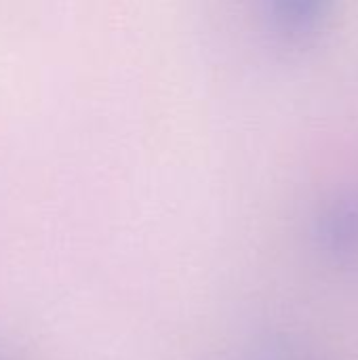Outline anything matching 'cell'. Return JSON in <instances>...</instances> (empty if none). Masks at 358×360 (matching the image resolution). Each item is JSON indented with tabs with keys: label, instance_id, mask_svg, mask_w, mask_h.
<instances>
[{
	"label": "cell",
	"instance_id": "obj_2",
	"mask_svg": "<svg viewBox=\"0 0 358 360\" xmlns=\"http://www.w3.org/2000/svg\"><path fill=\"white\" fill-rule=\"evenodd\" d=\"M317 236L333 255L358 253V192L329 198L317 217Z\"/></svg>",
	"mask_w": 358,
	"mask_h": 360
},
{
	"label": "cell",
	"instance_id": "obj_1",
	"mask_svg": "<svg viewBox=\"0 0 358 360\" xmlns=\"http://www.w3.org/2000/svg\"><path fill=\"white\" fill-rule=\"evenodd\" d=\"M270 30L289 44L312 40L329 21L335 0H260Z\"/></svg>",
	"mask_w": 358,
	"mask_h": 360
}]
</instances>
